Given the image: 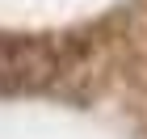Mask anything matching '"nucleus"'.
Segmentation results:
<instances>
[{"instance_id":"nucleus-1","label":"nucleus","mask_w":147,"mask_h":139,"mask_svg":"<svg viewBox=\"0 0 147 139\" xmlns=\"http://www.w3.org/2000/svg\"><path fill=\"white\" fill-rule=\"evenodd\" d=\"M59 76V55L51 46L38 42H17L0 55V97H25V93H42Z\"/></svg>"}]
</instances>
